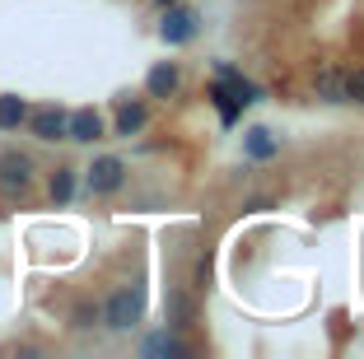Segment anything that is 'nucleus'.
I'll return each mask as SVG.
<instances>
[{"label":"nucleus","instance_id":"nucleus-1","mask_svg":"<svg viewBox=\"0 0 364 359\" xmlns=\"http://www.w3.org/2000/svg\"><path fill=\"white\" fill-rule=\"evenodd\" d=\"M210 103L220 107V117H225L229 127H234L238 117H243V107H252V103H257V85H247V80L234 70V65H215Z\"/></svg>","mask_w":364,"mask_h":359},{"label":"nucleus","instance_id":"nucleus-2","mask_svg":"<svg viewBox=\"0 0 364 359\" xmlns=\"http://www.w3.org/2000/svg\"><path fill=\"white\" fill-rule=\"evenodd\" d=\"M140 313H145V294L131 285V289H117V294L107 299L103 322H107V331H131L140 322Z\"/></svg>","mask_w":364,"mask_h":359},{"label":"nucleus","instance_id":"nucleus-3","mask_svg":"<svg viewBox=\"0 0 364 359\" xmlns=\"http://www.w3.org/2000/svg\"><path fill=\"white\" fill-rule=\"evenodd\" d=\"M196 28H201V19H196V10H187V5H164V19H159V38L168 47H187L196 38Z\"/></svg>","mask_w":364,"mask_h":359},{"label":"nucleus","instance_id":"nucleus-4","mask_svg":"<svg viewBox=\"0 0 364 359\" xmlns=\"http://www.w3.org/2000/svg\"><path fill=\"white\" fill-rule=\"evenodd\" d=\"M33 187V159L10 149V154H0V191L5 196H19V191Z\"/></svg>","mask_w":364,"mask_h":359},{"label":"nucleus","instance_id":"nucleus-5","mask_svg":"<svg viewBox=\"0 0 364 359\" xmlns=\"http://www.w3.org/2000/svg\"><path fill=\"white\" fill-rule=\"evenodd\" d=\"M122 182H127V164H122L117 154H103L89 164V191L94 196H107V191H117Z\"/></svg>","mask_w":364,"mask_h":359},{"label":"nucleus","instance_id":"nucleus-6","mask_svg":"<svg viewBox=\"0 0 364 359\" xmlns=\"http://www.w3.org/2000/svg\"><path fill=\"white\" fill-rule=\"evenodd\" d=\"M23 127H28L38 140L56 145V140H65V107H38V112L23 117Z\"/></svg>","mask_w":364,"mask_h":359},{"label":"nucleus","instance_id":"nucleus-7","mask_svg":"<svg viewBox=\"0 0 364 359\" xmlns=\"http://www.w3.org/2000/svg\"><path fill=\"white\" fill-rule=\"evenodd\" d=\"M65 140H80V145L103 140V117H98L94 107H75V112H65Z\"/></svg>","mask_w":364,"mask_h":359},{"label":"nucleus","instance_id":"nucleus-8","mask_svg":"<svg viewBox=\"0 0 364 359\" xmlns=\"http://www.w3.org/2000/svg\"><path fill=\"white\" fill-rule=\"evenodd\" d=\"M178 80H182L178 65L159 61V65H150V75H145V94H150V98H173V94H178Z\"/></svg>","mask_w":364,"mask_h":359},{"label":"nucleus","instance_id":"nucleus-9","mask_svg":"<svg viewBox=\"0 0 364 359\" xmlns=\"http://www.w3.org/2000/svg\"><path fill=\"white\" fill-rule=\"evenodd\" d=\"M313 94H318L322 103H350V98H346V70H318Z\"/></svg>","mask_w":364,"mask_h":359},{"label":"nucleus","instance_id":"nucleus-10","mask_svg":"<svg viewBox=\"0 0 364 359\" xmlns=\"http://www.w3.org/2000/svg\"><path fill=\"white\" fill-rule=\"evenodd\" d=\"M276 149H280V140L271 136L267 127H247V131H243V154H247V159H271Z\"/></svg>","mask_w":364,"mask_h":359},{"label":"nucleus","instance_id":"nucleus-11","mask_svg":"<svg viewBox=\"0 0 364 359\" xmlns=\"http://www.w3.org/2000/svg\"><path fill=\"white\" fill-rule=\"evenodd\" d=\"M145 122H150V107L145 103H122L117 107V136H136V131H145Z\"/></svg>","mask_w":364,"mask_h":359},{"label":"nucleus","instance_id":"nucleus-12","mask_svg":"<svg viewBox=\"0 0 364 359\" xmlns=\"http://www.w3.org/2000/svg\"><path fill=\"white\" fill-rule=\"evenodd\" d=\"M145 355H168V359H187V345H182L173 331H154V336H145Z\"/></svg>","mask_w":364,"mask_h":359},{"label":"nucleus","instance_id":"nucleus-13","mask_svg":"<svg viewBox=\"0 0 364 359\" xmlns=\"http://www.w3.org/2000/svg\"><path fill=\"white\" fill-rule=\"evenodd\" d=\"M23 117H28V103L19 94H0V131H19Z\"/></svg>","mask_w":364,"mask_h":359},{"label":"nucleus","instance_id":"nucleus-14","mask_svg":"<svg viewBox=\"0 0 364 359\" xmlns=\"http://www.w3.org/2000/svg\"><path fill=\"white\" fill-rule=\"evenodd\" d=\"M47 196H52V205L70 201V196H75V168H56L52 182H47Z\"/></svg>","mask_w":364,"mask_h":359},{"label":"nucleus","instance_id":"nucleus-15","mask_svg":"<svg viewBox=\"0 0 364 359\" xmlns=\"http://www.w3.org/2000/svg\"><path fill=\"white\" fill-rule=\"evenodd\" d=\"M346 98L364 103V70H346Z\"/></svg>","mask_w":364,"mask_h":359},{"label":"nucleus","instance_id":"nucleus-16","mask_svg":"<svg viewBox=\"0 0 364 359\" xmlns=\"http://www.w3.org/2000/svg\"><path fill=\"white\" fill-rule=\"evenodd\" d=\"M168 313H173V327H187V317H192V304H187V299H182V294H173Z\"/></svg>","mask_w":364,"mask_h":359},{"label":"nucleus","instance_id":"nucleus-17","mask_svg":"<svg viewBox=\"0 0 364 359\" xmlns=\"http://www.w3.org/2000/svg\"><path fill=\"white\" fill-rule=\"evenodd\" d=\"M154 5H178V0H154Z\"/></svg>","mask_w":364,"mask_h":359}]
</instances>
